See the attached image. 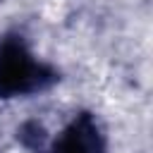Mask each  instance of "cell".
<instances>
[{
	"label": "cell",
	"mask_w": 153,
	"mask_h": 153,
	"mask_svg": "<svg viewBox=\"0 0 153 153\" xmlns=\"http://www.w3.org/2000/svg\"><path fill=\"white\" fill-rule=\"evenodd\" d=\"M45 81L43 67L26 53L22 43H5L0 53V93L17 96L38 88Z\"/></svg>",
	"instance_id": "6da1fadb"
},
{
	"label": "cell",
	"mask_w": 153,
	"mask_h": 153,
	"mask_svg": "<svg viewBox=\"0 0 153 153\" xmlns=\"http://www.w3.org/2000/svg\"><path fill=\"white\" fill-rule=\"evenodd\" d=\"M55 153H98V131H96V127L88 120L74 122L72 129L60 139Z\"/></svg>",
	"instance_id": "7a4b0ae2"
}]
</instances>
